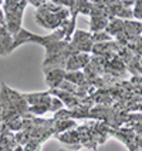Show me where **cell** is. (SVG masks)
Segmentation results:
<instances>
[{
	"instance_id": "cell-1",
	"label": "cell",
	"mask_w": 142,
	"mask_h": 151,
	"mask_svg": "<svg viewBox=\"0 0 142 151\" xmlns=\"http://www.w3.org/2000/svg\"><path fill=\"white\" fill-rule=\"evenodd\" d=\"M29 4L27 0L16 1V0H6L3 1V13L6 19V29L11 36L19 33L21 29V17L24 13L26 6Z\"/></svg>"
},
{
	"instance_id": "cell-2",
	"label": "cell",
	"mask_w": 142,
	"mask_h": 151,
	"mask_svg": "<svg viewBox=\"0 0 142 151\" xmlns=\"http://www.w3.org/2000/svg\"><path fill=\"white\" fill-rule=\"evenodd\" d=\"M23 99L27 101L29 107H49L53 96L50 91H40V93H21Z\"/></svg>"
},
{
	"instance_id": "cell-3",
	"label": "cell",
	"mask_w": 142,
	"mask_h": 151,
	"mask_svg": "<svg viewBox=\"0 0 142 151\" xmlns=\"http://www.w3.org/2000/svg\"><path fill=\"white\" fill-rule=\"evenodd\" d=\"M41 40H43V36L34 34V33H31V32H29V30H26V29L21 27V29L19 30V33L13 36V42H11V46H10V49H9V53H11L13 50H16L19 46H21V44H24V43L33 42V43L40 44Z\"/></svg>"
},
{
	"instance_id": "cell-4",
	"label": "cell",
	"mask_w": 142,
	"mask_h": 151,
	"mask_svg": "<svg viewBox=\"0 0 142 151\" xmlns=\"http://www.w3.org/2000/svg\"><path fill=\"white\" fill-rule=\"evenodd\" d=\"M91 60V56L87 54V53H78V54H74L71 57H68L67 64H66V71L67 73H71V71H80L81 68H85V66L90 63Z\"/></svg>"
},
{
	"instance_id": "cell-5",
	"label": "cell",
	"mask_w": 142,
	"mask_h": 151,
	"mask_svg": "<svg viewBox=\"0 0 142 151\" xmlns=\"http://www.w3.org/2000/svg\"><path fill=\"white\" fill-rule=\"evenodd\" d=\"M66 73L67 71L64 68H56V70L46 73V84L50 87V90L59 88L60 84L66 80Z\"/></svg>"
},
{
	"instance_id": "cell-6",
	"label": "cell",
	"mask_w": 142,
	"mask_h": 151,
	"mask_svg": "<svg viewBox=\"0 0 142 151\" xmlns=\"http://www.w3.org/2000/svg\"><path fill=\"white\" fill-rule=\"evenodd\" d=\"M54 137H56L57 140H60L61 143L70 144V145H75V148L81 147V143H80L77 130H68V131L61 133V134H54Z\"/></svg>"
},
{
	"instance_id": "cell-7",
	"label": "cell",
	"mask_w": 142,
	"mask_h": 151,
	"mask_svg": "<svg viewBox=\"0 0 142 151\" xmlns=\"http://www.w3.org/2000/svg\"><path fill=\"white\" fill-rule=\"evenodd\" d=\"M11 42H13V36L7 32L6 26L0 24V54L1 56L9 54V49L11 46Z\"/></svg>"
},
{
	"instance_id": "cell-8",
	"label": "cell",
	"mask_w": 142,
	"mask_h": 151,
	"mask_svg": "<svg viewBox=\"0 0 142 151\" xmlns=\"http://www.w3.org/2000/svg\"><path fill=\"white\" fill-rule=\"evenodd\" d=\"M109 24V20L105 17H91L90 20V29L91 33H98V32H105L107 26Z\"/></svg>"
},
{
	"instance_id": "cell-9",
	"label": "cell",
	"mask_w": 142,
	"mask_h": 151,
	"mask_svg": "<svg viewBox=\"0 0 142 151\" xmlns=\"http://www.w3.org/2000/svg\"><path fill=\"white\" fill-rule=\"evenodd\" d=\"M105 32H107L111 37H117L119 33H122V32H124V20L115 19V20L109 22V24L107 26Z\"/></svg>"
},
{
	"instance_id": "cell-10",
	"label": "cell",
	"mask_w": 142,
	"mask_h": 151,
	"mask_svg": "<svg viewBox=\"0 0 142 151\" xmlns=\"http://www.w3.org/2000/svg\"><path fill=\"white\" fill-rule=\"evenodd\" d=\"M75 7H77V10H78V13L90 16V12H91V7H92V1H87V0H75Z\"/></svg>"
},
{
	"instance_id": "cell-11",
	"label": "cell",
	"mask_w": 142,
	"mask_h": 151,
	"mask_svg": "<svg viewBox=\"0 0 142 151\" xmlns=\"http://www.w3.org/2000/svg\"><path fill=\"white\" fill-rule=\"evenodd\" d=\"M111 36H109L107 32H98V33H91V40L94 44L97 43H107V42H111Z\"/></svg>"
},
{
	"instance_id": "cell-12",
	"label": "cell",
	"mask_w": 142,
	"mask_h": 151,
	"mask_svg": "<svg viewBox=\"0 0 142 151\" xmlns=\"http://www.w3.org/2000/svg\"><path fill=\"white\" fill-rule=\"evenodd\" d=\"M63 107H64V104L61 103V100H59L57 97H53V99H51L50 111H53V113H57V111H60V110H63Z\"/></svg>"
},
{
	"instance_id": "cell-13",
	"label": "cell",
	"mask_w": 142,
	"mask_h": 151,
	"mask_svg": "<svg viewBox=\"0 0 142 151\" xmlns=\"http://www.w3.org/2000/svg\"><path fill=\"white\" fill-rule=\"evenodd\" d=\"M132 14L135 19L142 20V1H135L134 9H132Z\"/></svg>"
},
{
	"instance_id": "cell-14",
	"label": "cell",
	"mask_w": 142,
	"mask_h": 151,
	"mask_svg": "<svg viewBox=\"0 0 142 151\" xmlns=\"http://www.w3.org/2000/svg\"><path fill=\"white\" fill-rule=\"evenodd\" d=\"M1 6H3V1H0V24L6 26V19H4V13L1 10Z\"/></svg>"
},
{
	"instance_id": "cell-15",
	"label": "cell",
	"mask_w": 142,
	"mask_h": 151,
	"mask_svg": "<svg viewBox=\"0 0 142 151\" xmlns=\"http://www.w3.org/2000/svg\"><path fill=\"white\" fill-rule=\"evenodd\" d=\"M29 3H30V4H33L36 9H40L43 4L46 3V1H43V0H41V1H34V0H33V1H29Z\"/></svg>"
}]
</instances>
